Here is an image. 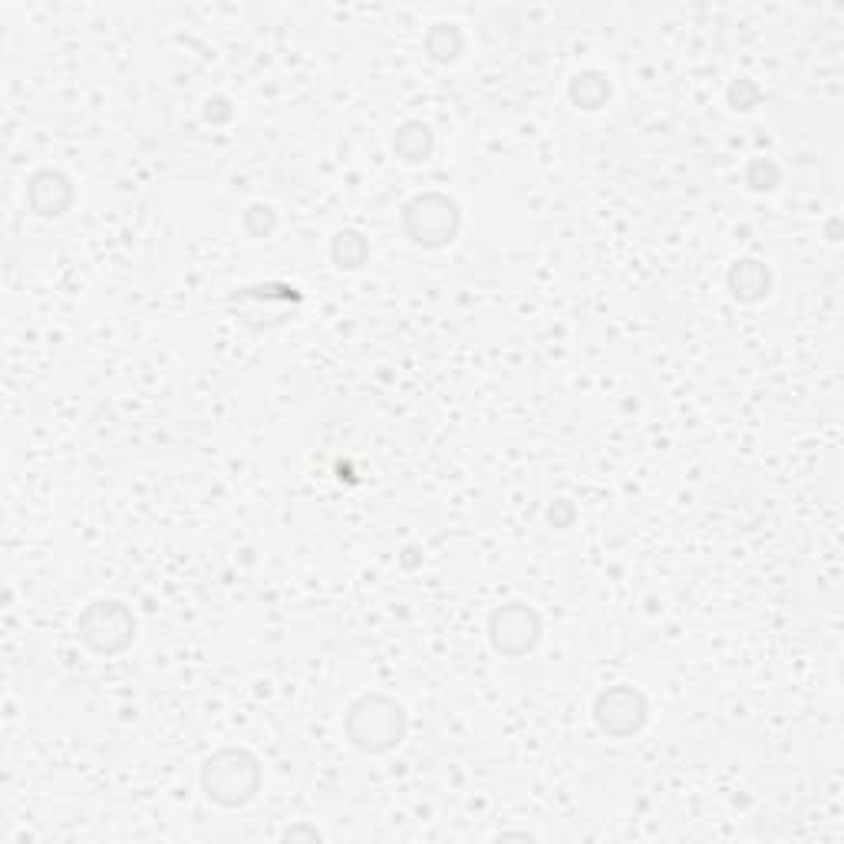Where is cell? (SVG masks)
Listing matches in <instances>:
<instances>
[{"label":"cell","instance_id":"cell-17","mask_svg":"<svg viewBox=\"0 0 844 844\" xmlns=\"http://www.w3.org/2000/svg\"><path fill=\"white\" fill-rule=\"evenodd\" d=\"M548 519H551L554 528H571V522H574V504H571L567 498H558L551 509H548Z\"/></svg>","mask_w":844,"mask_h":844},{"label":"cell","instance_id":"cell-7","mask_svg":"<svg viewBox=\"0 0 844 844\" xmlns=\"http://www.w3.org/2000/svg\"><path fill=\"white\" fill-rule=\"evenodd\" d=\"M76 199V189L66 172L60 168H37L27 179V205L37 218H60L69 212Z\"/></svg>","mask_w":844,"mask_h":844},{"label":"cell","instance_id":"cell-4","mask_svg":"<svg viewBox=\"0 0 844 844\" xmlns=\"http://www.w3.org/2000/svg\"><path fill=\"white\" fill-rule=\"evenodd\" d=\"M76 637L97 656H119L136 640V617L123 601H93L76 617Z\"/></svg>","mask_w":844,"mask_h":844},{"label":"cell","instance_id":"cell-2","mask_svg":"<svg viewBox=\"0 0 844 844\" xmlns=\"http://www.w3.org/2000/svg\"><path fill=\"white\" fill-rule=\"evenodd\" d=\"M344 732L354 749H360L367 755H386L406 739L409 719H406V709L393 696L367 693L347 706Z\"/></svg>","mask_w":844,"mask_h":844},{"label":"cell","instance_id":"cell-14","mask_svg":"<svg viewBox=\"0 0 844 844\" xmlns=\"http://www.w3.org/2000/svg\"><path fill=\"white\" fill-rule=\"evenodd\" d=\"M241 228L251 234V238H271L278 231V212L271 205H251L244 215H241Z\"/></svg>","mask_w":844,"mask_h":844},{"label":"cell","instance_id":"cell-12","mask_svg":"<svg viewBox=\"0 0 844 844\" xmlns=\"http://www.w3.org/2000/svg\"><path fill=\"white\" fill-rule=\"evenodd\" d=\"M422 47H426V56L433 63H456L465 50V37L456 24H433Z\"/></svg>","mask_w":844,"mask_h":844},{"label":"cell","instance_id":"cell-5","mask_svg":"<svg viewBox=\"0 0 844 844\" xmlns=\"http://www.w3.org/2000/svg\"><path fill=\"white\" fill-rule=\"evenodd\" d=\"M541 630H545L541 614L535 608L522 604V601L501 604L488 617V640H491V647L501 656H512V660L532 653L538 647V640H541Z\"/></svg>","mask_w":844,"mask_h":844},{"label":"cell","instance_id":"cell-3","mask_svg":"<svg viewBox=\"0 0 844 844\" xmlns=\"http://www.w3.org/2000/svg\"><path fill=\"white\" fill-rule=\"evenodd\" d=\"M402 231L422 251H443L462 231L459 202L443 192H422L402 205Z\"/></svg>","mask_w":844,"mask_h":844},{"label":"cell","instance_id":"cell-11","mask_svg":"<svg viewBox=\"0 0 844 844\" xmlns=\"http://www.w3.org/2000/svg\"><path fill=\"white\" fill-rule=\"evenodd\" d=\"M330 258H333L336 268L360 271L370 261V241L360 231H354V228L336 231L333 241H330Z\"/></svg>","mask_w":844,"mask_h":844},{"label":"cell","instance_id":"cell-13","mask_svg":"<svg viewBox=\"0 0 844 844\" xmlns=\"http://www.w3.org/2000/svg\"><path fill=\"white\" fill-rule=\"evenodd\" d=\"M745 182L752 192H772L782 182V168L772 158H752L745 168Z\"/></svg>","mask_w":844,"mask_h":844},{"label":"cell","instance_id":"cell-10","mask_svg":"<svg viewBox=\"0 0 844 844\" xmlns=\"http://www.w3.org/2000/svg\"><path fill=\"white\" fill-rule=\"evenodd\" d=\"M611 79L601 73V69H584V73H577L574 79H571V87H567V97H571V103L577 106V110H587V113H594V110H604L608 106V100H611Z\"/></svg>","mask_w":844,"mask_h":844},{"label":"cell","instance_id":"cell-8","mask_svg":"<svg viewBox=\"0 0 844 844\" xmlns=\"http://www.w3.org/2000/svg\"><path fill=\"white\" fill-rule=\"evenodd\" d=\"M726 287L739 304H758L772 294V271L755 258L732 261V268L726 271Z\"/></svg>","mask_w":844,"mask_h":844},{"label":"cell","instance_id":"cell-6","mask_svg":"<svg viewBox=\"0 0 844 844\" xmlns=\"http://www.w3.org/2000/svg\"><path fill=\"white\" fill-rule=\"evenodd\" d=\"M647 719H650V703L637 687L617 683V687H608L604 693H598V700H594V722L611 739L637 736L647 726Z\"/></svg>","mask_w":844,"mask_h":844},{"label":"cell","instance_id":"cell-9","mask_svg":"<svg viewBox=\"0 0 844 844\" xmlns=\"http://www.w3.org/2000/svg\"><path fill=\"white\" fill-rule=\"evenodd\" d=\"M433 149H436V132H433L430 123L406 119V123L396 126V132H393V152H396L402 162L419 165V162H426V158L433 155Z\"/></svg>","mask_w":844,"mask_h":844},{"label":"cell","instance_id":"cell-15","mask_svg":"<svg viewBox=\"0 0 844 844\" xmlns=\"http://www.w3.org/2000/svg\"><path fill=\"white\" fill-rule=\"evenodd\" d=\"M726 100H729L732 110L749 113V110L758 106V100H763V90H758L752 79H736L732 87H729V93H726Z\"/></svg>","mask_w":844,"mask_h":844},{"label":"cell","instance_id":"cell-1","mask_svg":"<svg viewBox=\"0 0 844 844\" xmlns=\"http://www.w3.org/2000/svg\"><path fill=\"white\" fill-rule=\"evenodd\" d=\"M265 785V769L255 752L225 745L212 752L202 766V792L218 808H244Z\"/></svg>","mask_w":844,"mask_h":844},{"label":"cell","instance_id":"cell-16","mask_svg":"<svg viewBox=\"0 0 844 844\" xmlns=\"http://www.w3.org/2000/svg\"><path fill=\"white\" fill-rule=\"evenodd\" d=\"M202 116H205L208 123H228V119L234 116V110H231V103H228L225 97H212V100H205Z\"/></svg>","mask_w":844,"mask_h":844},{"label":"cell","instance_id":"cell-18","mask_svg":"<svg viewBox=\"0 0 844 844\" xmlns=\"http://www.w3.org/2000/svg\"><path fill=\"white\" fill-rule=\"evenodd\" d=\"M281 837H284V841H294V837H310V841H320L323 834H320L317 828H310V824H294V828H287Z\"/></svg>","mask_w":844,"mask_h":844}]
</instances>
